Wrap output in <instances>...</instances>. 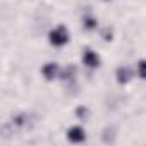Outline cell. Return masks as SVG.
I'll use <instances>...</instances> for the list:
<instances>
[{"label": "cell", "instance_id": "cell-2", "mask_svg": "<svg viewBox=\"0 0 146 146\" xmlns=\"http://www.w3.org/2000/svg\"><path fill=\"white\" fill-rule=\"evenodd\" d=\"M67 136H69V139H70V141L79 143V141H83V139H84V131H83L81 127H72V129L67 132Z\"/></svg>", "mask_w": 146, "mask_h": 146}, {"label": "cell", "instance_id": "cell-1", "mask_svg": "<svg viewBox=\"0 0 146 146\" xmlns=\"http://www.w3.org/2000/svg\"><path fill=\"white\" fill-rule=\"evenodd\" d=\"M67 41V33L64 28H57L53 33H52V43L55 45H64Z\"/></svg>", "mask_w": 146, "mask_h": 146}]
</instances>
